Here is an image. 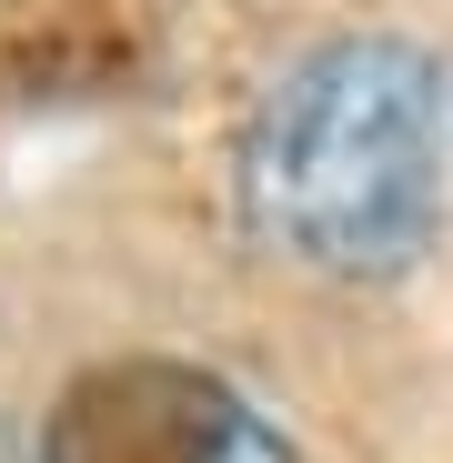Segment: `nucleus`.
I'll return each mask as SVG.
<instances>
[{"mask_svg":"<svg viewBox=\"0 0 453 463\" xmlns=\"http://www.w3.org/2000/svg\"><path fill=\"white\" fill-rule=\"evenodd\" d=\"M0 463H41V443H21L11 423H0Z\"/></svg>","mask_w":453,"mask_h":463,"instance_id":"nucleus-3","label":"nucleus"},{"mask_svg":"<svg viewBox=\"0 0 453 463\" xmlns=\"http://www.w3.org/2000/svg\"><path fill=\"white\" fill-rule=\"evenodd\" d=\"M242 222L313 282H393L443 222V71L393 31H353L272 71L242 121Z\"/></svg>","mask_w":453,"mask_h":463,"instance_id":"nucleus-1","label":"nucleus"},{"mask_svg":"<svg viewBox=\"0 0 453 463\" xmlns=\"http://www.w3.org/2000/svg\"><path fill=\"white\" fill-rule=\"evenodd\" d=\"M41 463H292V433L212 363L121 353L61 383Z\"/></svg>","mask_w":453,"mask_h":463,"instance_id":"nucleus-2","label":"nucleus"}]
</instances>
